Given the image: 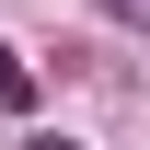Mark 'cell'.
<instances>
[{"label":"cell","instance_id":"1","mask_svg":"<svg viewBox=\"0 0 150 150\" xmlns=\"http://www.w3.org/2000/svg\"><path fill=\"white\" fill-rule=\"evenodd\" d=\"M0 104H35V81H23V58L0 46Z\"/></svg>","mask_w":150,"mask_h":150},{"label":"cell","instance_id":"2","mask_svg":"<svg viewBox=\"0 0 150 150\" xmlns=\"http://www.w3.org/2000/svg\"><path fill=\"white\" fill-rule=\"evenodd\" d=\"M115 12H150V0H115Z\"/></svg>","mask_w":150,"mask_h":150},{"label":"cell","instance_id":"3","mask_svg":"<svg viewBox=\"0 0 150 150\" xmlns=\"http://www.w3.org/2000/svg\"><path fill=\"white\" fill-rule=\"evenodd\" d=\"M35 150H69V139H35Z\"/></svg>","mask_w":150,"mask_h":150}]
</instances>
